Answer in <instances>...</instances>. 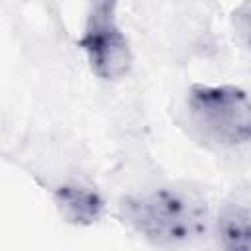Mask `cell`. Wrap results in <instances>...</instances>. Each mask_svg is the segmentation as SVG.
Listing matches in <instances>:
<instances>
[{
  "instance_id": "6da1fadb",
  "label": "cell",
  "mask_w": 251,
  "mask_h": 251,
  "mask_svg": "<svg viewBox=\"0 0 251 251\" xmlns=\"http://www.w3.org/2000/svg\"><path fill=\"white\" fill-rule=\"evenodd\" d=\"M124 222L147 243L159 249H186L212 231L206 202L182 188L159 186L122 200Z\"/></svg>"
},
{
  "instance_id": "7a4b0ae2",
  "label": "cell",
  "mask_w": 251,
  "mask_h": 251,
  "mask_svg": "<svg viewBox=\"0 0 251 251\" xmlns=\"http://www.w3.org/2000/svg\"><path fill=\"white\" fill-rule=\"evenodd\" d=\"M188 124L208 147H251V96L233 84H192L184 100Z\"/></svg>"
},
{
  "instance_id": "3957f363",
  "label": "cell",
  "mask_w": 251,
  "mask_h": 251,
  "mask_svg": "<svg viewBox=\"0 0 251 251\" xmlns=\"http://www.w3.org/2000/svg\"><path fill=\"white\" fill-rule=\"evenodd\" d=\"M78 47L88 69L102 80H120L133 67V51L118 22L116 2H92L88 6Z\"/></svg>"
},
{
  "instance_id": "277c9868",
  "label": "cell",
  "mask_w": 251,
  "mask_h": 251,
  "mask_svg": "<svg viewBox=\"0 0 251 251\" xmlns=\"http://www.w3.org/2000/svg\"><path fill=\"white\" fill-rule=\"evenodd\" d=\"M53 204L59 216L76 227H88L102 220L106 212V202L102 194L82 182H63L53 190Z\"/></svg>"
},
{
  "instance_id": "5b68a950",
  "label": "cell",
  "mask_w": 251,
  "mask_h": 251,
  "mask_svg": "<svg viewBox=\"0 0 251 251\" xmlns=\"http://www.w3.org/2000/svg\"><path fill=\"white\" fill-rule=\"evenodd\" d=\"M216 251H251V208L226 204L212 222Z\"/></svg>"
},
{
  "instance_id": "8992f818",
  "label": "cell",
  "mask_w": 251,
  "mask_h": 251,
  "mask_svg": "<svg viewBox=\"0 0 251 251\" xmlns=\"http://www.w3.org/2000/svg\"><path fill=\"white\" fill-rule=\"evenodd\" d=\"M231 25L237 39L251 51V2H243L231 12Z\"/></svg>"
}]
</instances>
